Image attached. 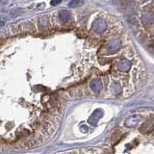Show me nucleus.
<instances>
[{"mask_svg":"<svg viewBox=\"0 0 154 154\" xmlns=\"http://www.w3.org/2000/svg\"><path fill=\"white\" fill-rule=\"evenodd\" d=\"M106 28H107V24L103 19H96V21L92 23V29H94V32L98 33V34L103 33L104 31L106 30Z\"/></svg>","mask_w":154,"mask_h":154,"instance_id":"1","label":"nucleus"},{"mask_svg":"<svg viewBox=\"0 0 154 154\" xmlns=\"http://www.w3.org/2000/svg\"><path fill=\"white\" fill-rule=\"evenodd\" d=\"M8 31H9L10 35H15L17 33L21 32V27H20V24H14L8 28Z\"/></svg>","mask_w":154,"mask_h":154,"instance_id":"7","label":"nucleus"},{"mask_svg":"<svg viewBox=\"0 0 154 154\" xmlns=\"http://www.w3.org/2000/svg\"><path fill=\"white\" fill-rule=\"evenodd\" d=\"M143 23L145 25H151L153 23V17L151 15H145L143 17Z\"/></svg>","mask_w":154,"mask_h":154,"instance_id":"10","label":"nucleus"},{"mask_svg":"<svg viewBox=\"0 0 154 154\" xmlns=\"http://www.w3.org/2000/svg\"><path fill=\"white\" fill-rule=\"evenodd\" d=\"M4 20L3 19H0V27H2V26H3V25H4Z\"/></svg>","mask_w":154,"mask_h":154,"instance_id":"14","label":"nucleus"},{"mask_svg":"<svg viewBox=\"0 0 154 154\" xmlns=\"http://www.w3.org/2000/svg\"><path fill=\"white\" fill-rule=\"evenodd\" d=\"M82 3V2H80V1H70L69 2V7H71V8H75V7H77L78 5H80Z\"/></svg>","mask_w":154,"mask_h":154,"instance_id":"12","label":"nucleus"},{"mask_svg":"<svg viewBox=\"0 0 154 154\" xmlns=\"http://www.w3.org/2000/svg\"><path fill=\"white\" fill-rule=\"evenodd\" d=\"M153 130V123H152V119L150 120V122H145L143 123L142 125V127H141V131H142L143 133L145 132H150V131Z\"/></svg>","mask_w":154,"mask_h":154,"instance_id":"8","label":"nucleus"},{"mask_svg":"<svg viewBox=\"0 0 154 154\" xmlns=\"http://www.w3.org/2000/svg\"><path fill=\"white\" fill-rule=\"evenodd\" d=\"M102 114H103V112L101 111L100 109H97L96 110L94 113H92V117H91V119H89V121L92 123V124H94L97 120H98L100 117H102Z\"/></svg>","mask_w":154,"mask_h":154,"instance_id":"6","label":"nucleus"},{"mask_svg":"<svg viewBox=\"0 0 154 154\" xmlns=\"http://www.w3.org/2000/svg\"><path fill=\"white\" fill-rule=\"evenodd\" d=\"M91 88L94 92H101L102 88H103V85H102V82L100 79H94L91 82Z\"/></svg>","mask_w":154,"mask_h":154,"instance_id":"4","label":"nucleus"},{"mask_svg":"<svg viewBox=\"0 0 154 154\" xmlns=\"http://www.w3.org/2000/svg\"><path fill=\"white\" fill-rule=\"evenodd\" d=\"M59 17H60V19L62 21L66 22L70 19V14L66 10H63V11H60V13H59Z\"/></svg>","mask_w":154,"mask_h":154,"instance_id":"9","label":"nucleus"},{"mask_svg":"<svg viewBox=\"0 0 154 154\" xmlns=\"http://www.w3.org/2000/svg\"><path fill=\"white\" fill-rule=\"evenodd\" d=\"M60 3H61V1H51V5H58Z\"/></svg>","mask_w":154,"mask_h":154,"instance_id":"13","label":"nucleus"},{"mask_svg":"<svg viewBox=\"0 0 154 154\" xmlns=\"http://www.w3.org/2000/svg\"><path fill=\"white\" fill-rule=\"evenodd\" d=\"M131 68V63L130 61H128L127 59H123L117 65V68L119 69L120 71H123V72H126Z\"/></svg>","mask_w":154,"mask_h":154,"instance_id":"5","label":"nucleus"},{"mask_svg":"<svg viewBox=\"0 0 154 154\" xmlns=\"http://www.w3.org/2000/svg\"><path fill=\"white\" fill-rule=\"evenodd\" d=\"M120 42L119 40H113L108 43V51L109 53H116L120 48Z\"/></svg>","mask_w":154,"mask_h":154,"instance_id":"3","label":"nucleus"},{"mask_svg":"<svg viewBox=\"0 0 154 154\" xmlns=\"http://www.w3.org/2000/svg\"><path fill=\"white\" fill-rule=\"evenodd\" d=\"M141 121V117L139 115H133L130 116L129 117H127L125 120L124 124L127 127H135L139 124V122Z\"/></svg>","mask_w":154,"mask_h":154,"instance_id":"2","label":"nucleus"},{"mask_svg":"<svg viewBox=\"0 0 154 154\" xmlns=\"http://www.w3.org/2000/svg\"><path fill=\"white\" fill-rule=\"evenodd\" d=\"M111 90L115 94H119L120 92H122L121 87H120L119 84H113L112 87H111Z\"/></svg>","mask_w":154,"mask_h":154,"instance_id":"11","label":"nucleus"}]
</instances>
